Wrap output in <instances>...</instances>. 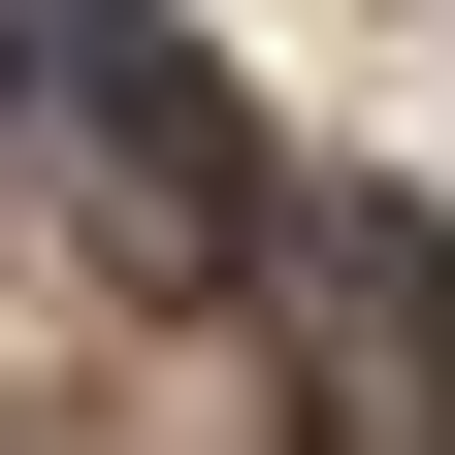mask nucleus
<instances>
[{
    "label": "nucleus",
    "instance_id": "obj_1",
    "mask_svg": "<svg viewBox=\"0 0 455 455\" xmlns=\"http://www.w3.org/2000/svg\"><path fill=\"white\" fill-rule=\"evenodd\" d=\"M228 293H260V390H293V455H455V196H390V163H293Z\"/></svg>",
    "mask_w": 455,
    "mask_h": 455
},
{
    "label": "nucleus",
    "instance_id": "obj_2",
    "mask_svg": "<svg viewBox=\"0 0 455 455\" xmlns=\"http://www.w3.org/2000/svg\"><path fill=\"white\" fill-rule=\"evenodd\" d=\"M0 131L66 163L131 260H260V196H293V163H260V98H228L163 0H0Z\"/></svg>",
    "mask_w": 455,
    "mask_h": 455
}]
</instances>
